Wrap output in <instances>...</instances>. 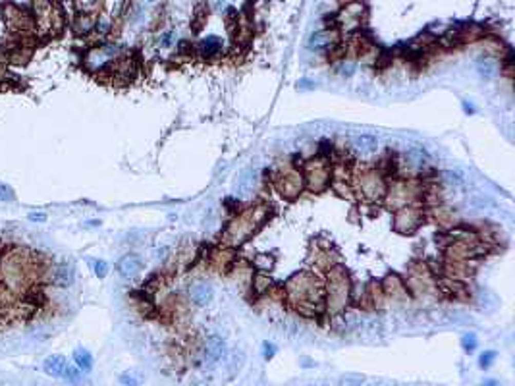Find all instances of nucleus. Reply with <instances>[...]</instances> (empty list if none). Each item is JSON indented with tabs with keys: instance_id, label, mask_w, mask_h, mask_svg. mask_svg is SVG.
Segmentation results:
<instances>
[{
	"instance_id": "ddd939ff",
	"label": "nucleus",
	"mask_w": 515,
	"mask_h": 386,
	"mask_svg": "<svg viewBox=\"0 0 515 386\" xmlns=\"http://www.w3.org/2000/svg\"><path fill=\"white\" fill-rule=\"evenodd\" d=\"M189 298L197 307H205L213 301L214 290H213V286H208L205 282H199V284H193V286H191Z\"/></svg>"
},
{
	"instance_id": "c9c22d12",
	"label": "nucleus",
	"mask_w": 515,
	"mask_h": 386,
	"mask_svg": "<svg viewBox=\"0 0 515 386\" xmlns=\"http://www.w3.org/2000/svg\"><path fill=\"white\" fill-rule=\"evenodd\" d=\"M101 226V220H89L85 222V228H99Z\"/></svg>"
},
{
	"instance_id": "4be33fe9",
	"label": "nucleus",
	"mask_w": 515,
	"mask_h": 386,
	"mask_svg": "<svg viewBox=\"0 0 515 386\" xmlns=\"http://www.w3.org/2000/svg\"><path fill=\"white\" fill-rule=\"evenodd\" d=\"M118 380L124 386H141L145 382V373L139 369H127L120 375Z\"/></svg>"
},
{
	"instance_id": "5701e85b",
	"label": "nucleus",
	"mask_w": 515,
	"mask_h": 386,
	"mask_svg": "<svg viewBox=\"0 0 515 386\" xmlns=\"http://www.w3.org/2000/svg\"><path fill=\"white\" fill-rule=\"evenodd\" d=\"M476 70H479V73L483 75L484 80H490V78H494L498 73V64L492 58H481L479 64H476Z\"/></svg>"
},
{
	"instance_id": "cd10ccee",
	"label": "nucleus",
	"mask_w": 515,
	"mask_h": 386,
	"mask_svg": "<svg viewBox=\"0 0 515 386\" xmlns=\"http://www.w3.org/2000/svg\"><path fill=\"white\" fill-rule=\"evenodd\" d=\"M442 180H444L446 184L453 185V187L463 185V176H461L460 172H453V170H444L442 172Z\"/></svg>"
},
{
	"instance_id": "2eb2a0df",
	"label": "nucleus",
	"mask_w": 515,
	"mask_h": 386,
	"mask_svg": "<svg viewBox=\"0 0 515 386\" xmlns=\"http://www.w3.org/2000/svg\"><path fill=\"white\" fill-rule=\"evenodd\" d=\"M255 187V172L253 168H245L238 178V184H236V191H238L239 197H249L251 191Z\"/></svg>"
},
{
	"instance_id": "c85d7f7f",
	"label": "nucleus",
	"mask_w": 515,
	"mask_h": 386,
	"mask_svg": "<svg viewBox=\"0 0 515 386\" xmlns=\"http://www.w3.org/2000/svg\"><path fill=\"white\" fill-rule=\"evenodd\" d=\"M89 265L93 266V271L99 278H104L106 274H108V263L106 261H101V259H93V261H89Z\"/></svg>"
},
{
	"instance_id": "6ab92c4d",
	"label": "nucleus",
	"mask_w": 515,
	"mask_h": 386,
	"mask_svg": "<svg viewBox=\"0 0 515 386\" xmlns=\"http://www.w3.org/2000/svg\"><path fill=\"white\" fill-rule=\"evenodd\" d=\"M222 52V41L218 39V37H206V39L201 41V45H199V54H203L205 58H214L218 56Z\"/></svg>"
},
{
	"instance_id": "a878e982",
	"label": "nucleus",
	"mask_w": 515,
	"mask_h": 386,
	"mask_svg": "<svg viewBox=\"0 0 515 386\" xmlns=\"http://www.w3.org/2000/svg\"><path fill=\"white\" fill-rule=\"evenodd\" d=\"M62 377H66V380L73 386H80L83 384V375H81V371L78 367H66Z\"/></svg>"
},
{
	"instance_id": "20e7f679",
	"label": "nucleus",
	"mask_w": 515,
	"mask_h": 386,
	"mask_svg": "<svg viewBox=\"0 0 515 386\" xmlns=\"http://www.w3.org/2000/svg\"><path fill=\"white\" fill-rule=\"evenodd\" d=\"M357 193L363 197L365 201L374 203L384 199L386 195V189H388V184L382 176L380 172L376 168H365L361 170V174L357 176Z\"/></svg>"
},
{
	"instance_id": "ea45409f",
	"label": "nucleus",
	"mask_w": 515,
	"mask_h": 386,
	"mask_svg": "<svg viewBox=\"0 0 515 386\" xmlns=\"http://www.w3.org/2000/svg\"><path fill=\"white\" fill-rule=\"evenodd\" d=\"M147 2H152V0H147Z\"/></svg>"
},
{
	"instance_id": "a211bd4d",
	"label": "nucleus",
	"mask_w": 515,
	"mask_h": 386,
	"mask_svg": "<svg viewBox=\"0 0 515 386\" xmlns=\"http://www.w3.org/2000/svg\"><path fill=\"white\" fill-rule=\"evenodd\" d=\"M66 367H68V363H66L64 355H50V357L45 359V365H43L45 373L50 375V377H62Z\"/></svg>"
},
{
	"instance_id": "aec40b11",
	"label": "nucleus",
	"mask_w": 515,
	"mask_h": 386,
	"mask_svg": "<svg viewBox=\"0 0 515 386\" xmlns=\"http://www.w3.org/2000/svg\"><path fill=\"white\" fill-rule=\"evenodd\" d=\"M425 161H427L425 151L419 149V147H411V149L405 153V166L409 170H421L425 166Z\"/></svg>"
},
{
	"instance_id": "4468645a",
	"label": "nucleus",
	"mask_w": 515,
	"mask_h": 386,
	"mask_svg": "<svg viewBox=\"0 0 515 386\" xmlns=\"http://www.w3.org/2000/svg\"><path fill=\"white\" fill-rule=\"evenodd\" d=\"M353 149L361 155H373L378 149V139L371 133H361L353 139Z\"/></svg>"
},
{
	"instance_id": "f3484780",
	"label": "nucleus",
	"mask_w": 515,
	"mask_h": 386,
	"mask_svg": "<svg viewBox=\"0 0 515 386\" xmlns=\"http://www.w3.org/2000/svg\"><path fill=\"white\" fill-rule=\"evenodd\" d=\"M382 292L386 294V296H392V298H396V296H405V292H407V288H405V284L402 280H399V276L397 274H388L386 278H384V282H382Z\"/></svg>"
},
{
	"instance_id": "0eeeda50",
	"label": "nucleus",
	"mask_w": 515,
	"mask_h": 386,
	"mask_svg": "<svg viewBox=\"0 0 515 386\" xmlns=\"http://www.w3.org/2000/svg\"><path fill=\"white\" fill-rule=\"evenodd\" d=\"M274 185H276L278 193L285 197V199H293L301 193L303 185H305V180H303V174L299 170L295 168H285L284 172H280L274 180Z\"/></svg>"
},
{
	"instance_id": "6e6552de",
	"label": "nucleus",
	"mask_w": 515,
	"mask_h": 386,
	"mask_svg": "<svg viewBox=\"0 0 515 386\" xmlns=\"http://www.w3.org/2000/svg\"><path fill=\"white\" fill-rule=\"evenodd\" d=\"M415 195H417V189L409 182H396L390 189H386L384 199L388 203V207L396 210L399 207H404V205H411Z\"/></svg>"
},
{
	"instance_id": "393cba45",
	"label": "nucleus",
	"mask_w": 515,
	"mask_h": 386,
	"mask_svg": "<svg viewBox=\"0 0 515 386\" xmlns=\"http://www.w3.org/2000/svg\"><path fill=\"white\" fill-rule=\"evenodd\" d=\"M270 288V278L269 274L264 273H257L253 278V290L257 294H262V292H266Z\"/></svg>"
},
{
	"instance_id": "423d86ee",
	"label": "nucleus",
	"mask_w": 515,
	"mask_h": 386,
	"mask_svg": "<svg viewBox=\"0 0 515 386\" xmlns=\"http://www.w3.org/2000/svg\"><path fill=\"white\" fill-rule=\"evenodd\" d=\"M423 224V210L415 205H404L394 210V230L399 234H413Z\"/></svg>"
},
{
	"instance_id": "39448f33",
	"label": "nucleus",
	"mask_w": 515,
	"mask_h": 386,
	"mask_svg": "<svg viewBox=\"0 0 515 386\" xmlns=\"http://www.w3.org/2000/svg\"><path fill=\"white\" fill-rule=\"evenodd\" d=\"M301 174L307 187L315 193L325 191L326 187L330 185V180H332V168H330L328 161L322 159V157H317V159L307 162Z\"/></svg>"
},
{
	"instance_id": "f03ea898",
	"label": "nucleus",
	"mask_w": 515,
	"mask_h": 386,
	"mask_svg": "<svg viewBox=\"0 0 515 386\" xmlns=\"http://www.w3.org/2000/svg\"><path fill=\"white\" fill-rule=\"evenodd\" d=\"M269 215H270L269 205H255V207L241 210L228 224V228L224 230L222 241L228 247H238L241 243H245L255 232H259L262 226H264Z\"/></svg>"
},
{
	"instance_id": "7ed1b4c3",
	"label": "nucleus",
	"mask_w": 515,
	"mask_h": 386,
	"mask_svg": "<svg viewBox=\"0 0 515 386\" xmlns=\"http://www.w3.org/2000/svg\"><path fill=\"white\" fill-rule=\"evenodd\" d=\"M351 299V280L349 274L341 266H330L328 280L325 286V305L326 311L332 315H340L346 311Z\"/></svg>"
},
{
	"instance_id": "1a4fd4ad",
	"label": "nucleus",
	"mask_w": 515,
	"mask_h": 386,
	"mask_svg": "<svg viewBox=\"0 0 515 386\" xmlns=\"http://www.w3.org/2000/svg\"><path fill=\"white\" fill-rule=\"evenodd\" d=\"M116 54V47L114 45H104L101 48L91 50L85 58V64L89 70H106L110 66V60Z\"/></svg>"
},
{
	"instance_id": "bb28decb",
	"label": "nucleus",
	"mask_w": 515,
	"mask_h": 386,
	"mask_svg": "<svg viewBox=\"0 0 515 386\" xmlns=\"http://www.w3.org/2000/svg\"><path fill=\"white\" fill-rule=\"evenodd\" d=\"M476 346H479V340H476L475 332H467V334L461 336V348H463V352L471 354V352H475L476 350Z\"/></svg>"
},
{
	"instance_id": "4c0bfd02",
	"label": "nucleus",
	"mask_w": 515,
	"mask_h": 386,
	"mask_svg": "<svg viewBox=\"0 0 515 386\" xmlns=\"http://www.w3.org/2000/svg\"><path fill=\"white\" fill-rule=\"evenodd\" d=\"M463 110H465V112H475V108L471 105H467V103H463Z\"/></svg>"
},
{
	"instance_id": "58836bf2",
	"label": "nucleus",
	"mask_w": 515,
	"mask_h": 386,
	"mask_svg": "<svg viewBox=\"0 0 515 386\" xmlns=\"http://www.w3.org/2000/svg\"><path fill=\"white\" fill-rule=\"evenodd\" d=\"M309 386H322V384H309Z\"/></svg>"
},
{
	"instance_id": "dca6fc26",
	"label": "nucleus",
	"mask_w": 515,
	"mask_h": 386,
	"mask_svg": "<svg viewBox=\"0 0 515 386\" xmlns=\"http://www.w3.org/2000/svg\"><path fill=\"white\" fill-rule=\"evenodd\" d=\"M52 282H54V286L58 288H68L71 282H73V268L71 265L68 263H62V265H58L52 271Z\"/></svg>"
},
{
	"instance_id": "e433bc0d",
	"label": "nucleus",
	"mask_w": 515,
	"mask_h": 386,
	"mask_svg": "<svg viewBox=\"0 0 515 386\" xmlns=\"http://www.w3.org/2000/svg\"><path fill=\"white\" fill-rule=\"evenodd\" d=\"M483 386H500V384H498V380H494V378H488V380H484Z\"/></svg>"
},
{
	"instance_id": "f257e3e1",
	"label": "nucleus",
	"mask_w": 515,
	"mask_h": 386,
	"mask_svg": "<svg viewBox=\"0 0 515 386\" xmlns=\"http://www.w3.org/2000/svg\"><path fill=\"white\" fill-rule=\"evenodd\" d=\"M284 296L295 313L303 317H318L326 313L325 284L313 273H297L285 282Z\"/></svg>"
},
{
	"instance_id": "9b49d317",
	"label": "nucleus",
	"mask_w": 515,
	"mask_h": 386,
	"mask_svg": "<svg viewBox=\"0 0 515 386\" xmlns=\"http://www.w3.org/2000/svg\"><path fill=\"white\" fill-rule=\"evenodd\" d=\"M118 274L122 278H127V280H131L135 278L137 274L141 273L143 268V259L139 255H135V253H129V255H124V257L118 261Z\"/></svg>"
},
{
	"instance_id": "c756f323",
	"label": "nucleus",
	"mask_w": 515,
	"mask_h": 386,
	"mask_svg": "<svg viewBox=\"0 0 515 386\" xmlns=\"http://www.w3.org/2000/svg\"><path fill=\"white\" fill-rule=\"evenodd\" d=\"M496 359V352H492V350H486L484 354H481L479 357V365H481V369H488L492 363Z\"/></svg>"
},
{
	"instance_id": "b1692460",
	"label": "nucleus",
	"mask_w": 515,
	"mask_h": 386,
	"mask_svg": "<svg viewBox=\"0 0 515 386\" xmlns=\"http://www.w3.org/2000/svg\"><path fill=\"white\" fill-rule=\"evenodd\" d=\"M253 266L259 271V273L269 274L270 271L274 268V257L269 255V253H259V255L253 259Z\"/></svg>"
},
{
	"instance_id": "2f4dec72",
	"label": "nucleus",
	"mask_w": 515,
	"mask_h": 386,
	"mask_svg": "<svg viewBox=\"0 0 515 386\" xmlns=\"http://www.w3.org/2000/svg\"><path fill=\"white\" fill-rule=\"evenodd\" d=\"M274 354H276V346L272 342H262V357L269 361L274 357Z\"/></svg>"
},
{
	"instance_id": "f704fd0d",
	"label": "nucleus",
	"mask_w": 515,
	"mask_h": 386,
	"mask_svg": "<svg viewBox=\"0 0 515 386\" xmlns=\"http://www.w3.org/2000/svg\"><path fill=\"white\" fill-rule=\"evenodd\" d=\"M29 220H31V222H45V220H47V215H43V213H31V215H29Z\"/></svg>"
},
{
	"instance_id": "9d476101",
	"label": "nucleus",
	"mask_w": 515,
	"mask_h": 386,
	"mask_svg": "<svg viewBox=\"0 0 515 386\" xmlns=\"http://www.w3.org/2000/svg\"><path fill=\"white\" fill-rule=\"evenodd\" d=\"M338 45V33L334 29H322L311 35L309 39V48L315 52H328Z\"/></svg>"
},
{
	"instance_id": "72a5a7b5",
	"label": "nucleus",
	"mask_w": 515,
	"mask_h": 386,
	"mask_svg": "<svg viewBox=\"0 0 515 386\" xmlns=\"http://www.w3.org/2000/svg\"><path fill=\"white\" fill-rule=\"evenodd\" d=\"M172 35H174V33H172V31L164 33V35L160 37V41H159L160 47H170V43H172Z\"/></svg>"
},
{
	"instance_id": "f8f14e48",
	"label": "nucleus",
	"mask_w": 515,
	"mask_h": 386,
	"mask_svg": "<svg viewBox=\"0 0 515 386\" xmlns=\"http://www.w3.org/2000/svg\"><path fill=\"white\" fill-rule=\"evenodd\" d=\"M203 354H205L206 361H211V363L222 359L224 354H226V342H224L220 336H208L205 342Z\"/></svg>"
},
{
	"instance_id": "7c9ffc66",
	"label": "nucleus",
	"mask_w": 515,
	"mask_h": 386,
	"mask_svg": "<svg viewBox=\"0 0 515 386\" xmlns=\"http://www.w3.org/2000/svg\"><path fill=\"white\" fill-rule=\"evenodd\" d=\"M14 199H16L14 189L6 184H0V201H14Z\"/></svg>"
},
{
	"instance_id": "412c9836",
	"label": "nucleus",
	"mask_w": 515,
	"mask_h": 386,
	"mask_svg": "<svg viewBox=\"0 0 515 386\" xmlns=\"http://www.w3.org/2000/svg\"><path fill=\"white\" fill-rule=\"evenodd\" d=\"M73 361H75V367L83 373H89L93 369V355L89 354L85 348H78L73 352Z\"/></svg>"
},
{
	"instance_id": "473e14b6",
	"label": "nucleus",
	"mask_w": 515,
	"mask_h": 386,
	"mask_svg": "<svg viewBox=\"0 0 515 386\" xmlns=\"http://www.w3.org/2000/svg\"><path fill=\"white\" fill-rule=\"evenodd\" d=\"M353 70H355L353 62H344V64L340 66V73H341V75H351V73H353Z\"/></svg>"
}]
</instances>
